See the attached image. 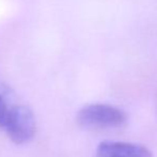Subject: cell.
<instances>
[{"label": "cell", "instance_id": "6da1fadb", "mask_svg": "<svg viewBox=\"0 0 157 157\" xmlns=\"http://www.w3.org/2000/svg\"><path fill=\"white\" fill-rule=\"evenodd\" d=\"M0 129L16 144L29 142L36 125L32 110L18 101L9 86L0 81Z\"/></svg>", "mask_w": 157, "mask_h": 157}, {"label": "cell", "instance_id": "7a4b0ae2", "mask_svg": "<svg viewBox=\"0 0 157 157\" xmlns=\"http://www.w3.org/2000/svg\"><path fill=\"white\" fill-rule=\"evenodd\" d=\"M77 122L86 128H117L127 122L124 110L108 104H90L77 113Z\"/></svg>", "mask_w": 157, "mask_h": 157}, {"label": "cell", "instance_id": "3957f363", "mask_svg": "<svg viewBox=\"0 0 157 157\" xmlns=\"http://www.w3.org/2000/svg\"><path fill=\"white\" fill-rule=\"evenodd\" d=\"M95 157H153L147 147L137 143L103 141L95 152Z\"/></svg>", "mask_w": 157, "mask_h": 157}]
</instances>
